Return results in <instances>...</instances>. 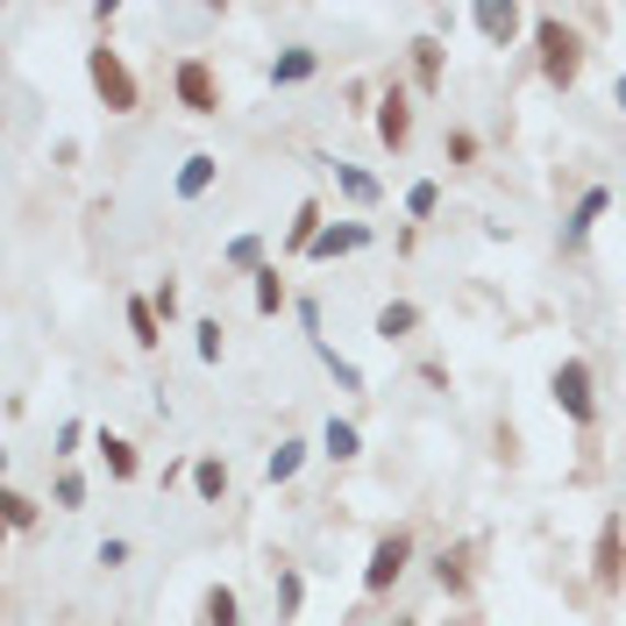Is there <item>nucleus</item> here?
Here are the masks:
<instances>
[{
    "label": "nucleus",
    "instance_id": "f257e3e1",
    "mask_svg": "<svg viewBox=\"0 0 626 626\" xmlns=\"http://www.w3.org/2000/svg\"><path fill=\"white\" fill-rule=\"evenodd\" d=\"M534 43H541V79L548 86H577V65H584V43L556 22V14H534Z\"/></svg>",
    "mask_w": 626,
    "mask_h": 626
},
{
    "label": "nucleus",
    "instance_id": "f03ea898",
    "mask_svg": "<svg viewBox=\"0 0 626 626\" xmlns=\"http://www.w3.org/2000/svg\"><path fill=\"white\" fill-rule=\"evenodd\" d=\"M86 71H93V93L108 100V114H136V79H128V65L108 51V43L86 57Z\"/></svg>",
    "mask_w": 626,
    "mask_h": 626
},
{
    "label": "nucleus",
    "instance_id": "7ed1b4c3",
    "mask_svg": "<svg viewBox=\"0 0 626 626\" xmlns=\"http://www.w3.org/2000/svg\"><path fill=\"white\" fill-rule=\"evenodd\" d=\"M406 556H413L406 534H384V541L370 548V562H364V591H392L399 577H406Z\"/></svg>",
    "mask_w": 626,
    "mask_h": 626
},
{
    "label": "nucleus",
    "instance_id": "20e7f679",
    "mask_svg": "<svg viewBox=\"0 0 626 626\" xmlns=\"http://www.w3.org/2000/svg\"><path fill=\"white\" fill-rule=\"evenodd\" d=\"M548 392H556V406L570 413V421H591V413H599V406H591V370L577 364V356H570V364H556V378H548Z\"/></svg>",
    "mask_w": 626,
    "mask_h": 626
},
{
    "label": "nucleus",
    "instance_id": "39448f33",
    "mask_svg": "<svg viewBox=\"0 0 626 626\" xmlns=\"http://www.w3.org/2000/svg\"><path fill=\"white\" fill-rule=\"evenodd\" d=\"M619 570H626V534H619V519H605V527H599V548H591V584L613 591Z\"/></svg>",
    "mask_w": 626,
    "mask_h": 626
},
{
    "label": "nucleus",
    "instance_id": "423d86ee",
    "mask_svg": "<svg viewBox=\"0 0 626 626\" xmlns=\"http://www.w3.org/2000/svg\"><path fill=\"white\" fill-rule=\"evenodd\" d=\"M178 100H186L192 114H221V93H214V71L200 65V57H186L178 65Z\"/></svg>",
    "mask_w": 626,
    "mask_h": 626
},
{
    "label": "nucleus",
    "instance_id": "0eeeda50",
    "mask_svg": "<svg viewBox=\"0 0 626 626\" xmlns=\"http://www.w3.org/2000/svg\"><path fill=\"white\" fill-rule=\"evenodd\" d=\"M378 136H384V150H406V136H413V108H406L399 86L378 100Z\"/></svg>",
    "mask_w": 626,
    "mask_h": 626
},
{
    "label": "nucleus",
    "instance_id": "6e6552de",
    "mask_svg": "<svg viewBox=\"0 0 626 626\" xmlns=\"http://www.w3.org/2000/svg\"><path fill=\"white\" fill-rule=\"evenodd\" d=\"M477 29H484L491 43H513L519 36V8H513V0H505V8L491 0V8H477Z\"/></svg>",
    "mask_w": 626,
    "mask_h": 626
},
{
    "label": "nucleus",
    "instance_id": "1a4fd4ad",
    "mask_svg": "<svg viewBox=\"0 0 626 626\" xmlns=\"http://www.w3.org/2000/svg\"><path fill=\"white\" fill-rule=\"evenodd\" d=\"M370 228L364 221H349V228H321V243H313V257H349V249H364Z\"/></svg>",
    "mask_w": 626,
    "mask_h": 626
},
{
    "label": "nucleus",
    "instance_id": "9d476101",
    "mask_svg": "<svg viewBox=\"0 0 626 626\" xmlns=\"http://www.w3.org/2000/svg\"><path fill=\"white\" fill-rule=\"evenodd\" d=\"M313 65H321V57H313L306 43H292V51L271 65V79H278V86H300V79H313Z\"/></svg>",
    "mask_w": 626,
    "mask_h": 626
},
{
    "label": "nucleus",
    "instance_id": "9b49d317",
    "mask_svg": "<svg viewBox=\"0 0 626 626\" xmlns=\"http://www.w3.org/2000/svg\"><path fill=\"white\" fill-rule=\"evenodd\" d=\"M421 327V306H406V300H392L378 313V342H399V335H413Z\"/></svg>",
    "mask_w": 626,
    "mask_h": 626
},
{
    "label": "nucleus",
    "instance_id": "f8f14e48",
    "mask_svg": "<svg viewBox=\"0 0 626 626\" xmlns=\"http://www.w3.org/2000/svg\"><path fill=\"white\" fill-rule=\"evenodd\" d=\"M128 335H136V349H157V300H128Z\"/></svg>",
    "mask_w": 626,
    "mask_h": 626
},
{
    "label": "nucleus",
    "instance_id": "ddd939ff",
    "mask_svg": "<svg viewBox=\"0 0 626 626\" xmlns=\"http://www.w3.org/2000/svg\"><path fill=\"white\" fill-rule=\"evenodd\" d=\"M206 186H214V157L200 150V157H186V171H178V200H200Z\"/></svg>",
    "mask_w": 626,
    "mask_h": 626
},
{
    "label": "nucleus",
    "instance_id": "4468645a",
    "mask_svg": "<svg viewBox=\"0 0 626 626\" xmlns=\"http://www.w3.org/2000/svg\"><path fill=\"white\" fill-rule=\"evenodd\" d=\"M321 449L335 456V463H356L364 456V441H356V427L349 421H327V435H321Z\"/></svg>",
    "mask_w": 626,
    "mask_h": 626
},
{
    "label": "nucleus",
    "instance_id": "2eb2a0df",
    "mask_svg": "<svg viewBox=\"0 0 626 626\" xmlns=\"http://www.w3.org/2000/svg\"><path fill=\"white\" fill-rule=\"evenodd\" d=\"M192 484H200V499H228V463H221V456H200V463H192Z\"/></svg>",
    "mask_w": 626,
    "mask_h": 626
},
{
    "label": "nucleus",
    "instance_id": "dca6fc26",
    "mask_svg": "<svg viewBox=\"0 0 626 626\" xmlns=\"http://www.w3.org/2000/svg\"><path fill=\"white\" fill-rule=\"evenodd\" d=\"M413 71H421V86H427V93L441 86V43H435V36H421V43H413Z\"/></svg>",
    "mask_w": 626,
    "mask_h": 626
},
{
    "label": "nucleus",
    "instance_id": "f3484780",
    "mask_svg": "<svg viewBox=\"0 0 626 626\" xmlns=\"http://www.w3.org/2000/svg\"><path fill=\"white\" fill-rule=\"evenodd\" d=\"M300 463H306V449H300V441H278V449H271V463H264V477H271V484H286V477H300Z\"/></svg>",
    "mask_w": 626,
    "mask_h": 626
},
{
    "label": "nucleus",
    "instance_id": "a211bd4d",
    "mask_svg": "<svg viewBox=\"0 0 626 626\" xmlns=\"http://www.w3.org/2000/svg\"><path fill=\"white\" fill-rule=\"evenodd\" d=\"M599 214H605V192H584V200H577V214H570V243H584V235L599 228Z\"/></svg>",
    "mask_w": 626,
    "mask_h": 626
},
{
    "label": "nucleus",
    "instance_id": "6ab92c4d",
    "mask_svg": "<svg viewBox=\"0 0 626 626\" xmlns=\"http://www.w3.org/2000/svg\"><path fill=\"white\" fill-rule=\"evenodd\" d=\"M435 584H441V591H463V584H470V556H463V548H456V556L441 548V562H435Z\"/></svg>",
    "mask_w": 626,
    "mask_h": 626
},
{
    "label": "nucleus",
    "instance_id": "aec40b11",
    "mask_svg": "<svg viewBox=\"0 0 626 626\" xmlns=\"http://www.w3.org/2000/svg\"><path fill=\"white\" fill-rule=\"evenodd\" d=\"M235 613H243V605H235V591H228V584H214V591H206V626H243Z\"/></svg>",
    "mask_w": 626,
    "mask_h": 626
},
{
    "label": "nucleus",
    "instance_id": "412c9836",
    "mask_svg": "<svg viewBox=\"0 0 626 626\" xmlns=\"http://www.w3.org/2000/svg\"><path fill=\"white\" fill-rule=\"evenodd\" d=\"M286 306V278H278V264H264L257 271V313H278Z\"/></svg>",
    "mask_w": 626,
    "mask_h": 626
},
{
    "label": "nucleus",
    "instance_id": "4be33fe9",
    "mask_svg": "<svg viewBox=\"0 0 626 626\" xmlns=\"http://www.w3.org/2000/svg\"><path fill=\"white\" fill-rule=\"evenodd\" d=\"M100 456H108V470H114V477H136V449H128L122 435H100Z\"/></svg>",
    "mask_w": 626,
    "mask_h": 626
},
{
    "label": "nucleus",
    "instance_id": "5701e85b",
    "mask_svg": "<svg viewBox=\"0 0 626 626\" xmlns=\"http://www.w3.org/2000/svg\"><path fill=\"white\" fill-rule=\"evenodd\" d=\"M335 178H342V192H349V200H378V178L356 171V164H335Z\"/></svg>",
    "mask_w": 626,
    "mask_h": 626
},
{
    "label": "nucleus",
    "instance_id": "b1692460",
    "mask_svg": "<svg viewBox=\"0 0 626 626\" xmlns=\"http://www.w3.org/2000/svg\"><path fill=\"white\" fill-rule=\"evenodd\" d=\"M228 264H235V271H264V243H257V235H235V243H228Z\"/></svg>",
    "mask_w": 626,
    "mask_h": 626
},
{
    "label": "nucleus",
    "instance_id": "393cba45",
    "mask_svg": "<svg viewBox=\"0 0 626 626\" xmlns=\"http://www.w3.org/2000/svg\"><path fill=\"white\" fill-rule=\"evenodd\" d=\"M192 335H200V364H221V321H200Z\"/></svg>",
    "mask_w": 626,
    "mask_h": 626
},
{
    "label": "nucleus",
    "instance_id": "a878e982",
    "mask_svg": "<svg viewBox=\"0 0 626 626\" xmlns=\"http://www.w3.org/2000/svg\"><path fill=\"white\" fill-rule=\"evenodd\" d=\"M435 200H441V192H435V178H421V186L406 192V214H435Z\"/></svg>",
    "mask_w": 626,
    "mask_h": 626
},
{
    "label": "nucleus",
    "instance_id": "bb28decb",
    "mask_svg": "<svg viewBox=\"0 0 626 626\" xmlns=\"http://www.w3.org/2000/svg\"><path fill=\"white\" fill-rule=\"evenodd\" d=\"M8 527H36V505H29L22 491H8Z\"/></svg>",
    "mask_w": 626,
    "mask_h": 626
},
{
    "label": "nucleus",
    "instance_id": "cd10ccee",
    "mask_svg": "<svg viewBox=\"0 0 626 626\" xmlns=\"http://www.w3.org/2000/svg\"><path fill=\"white\" fill-rule=\"evenodd\" d=\"M300 599H306V584H300V577H278V605H286V613H300Z\"/></svg>",
    "mask_w": 626,
    "mask_h": 626
},
{
    "label": "nucleus",
    "instance_id": "c85d7f7f",
    "mask_svg": "<svg viewBox=\"0 0 626 626\" xmlns=\"http://www.w3.org/2000/svg\"><path fill=\"white\" fill-rule=\"evenodd\" d=\"M57 505H65V513H71V505H86V484H79V477H71V470L57 477Z\"/></svg>",
    "mask_w": 626,
    "mask_h": 626
},
{
    "label": "nucleus",
    "instance_id": "c756f323",
    "mask_svg": "<svg viewBox=\"0 0 626 626\" xmlns=\"http://www.w3.org/2000/svg\"><path fill=\"white\" fill-rule=\"evenodd\" d=\"M619 108H626V79H619Z\"/></svg>",
    "mask_w": 626,
    "mask_h": 626
},
{
    "label": "nucleus",
    "instance_id": "7c9ffc66",
    "mask_svg": "<svg viewBox=\"0 0 626 626\" xmlns=\"http://www.w3.org/2000/svg\"><path fill=\"white\" fill-rule=\"evenodd\" d=\"M392 626H421V619H392Z\"/></svg>",
    "mask_w": 626,
    "mask_h": 626
}]
</instances>
